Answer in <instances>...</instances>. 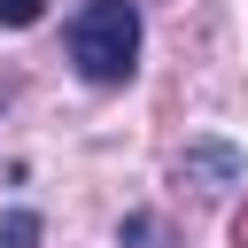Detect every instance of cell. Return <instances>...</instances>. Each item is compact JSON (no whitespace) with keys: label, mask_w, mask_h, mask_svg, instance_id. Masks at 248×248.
Masks as SVG:
<instances>
[{"label":"cell","mask_w":248,"mask_h":248,"mask_svg":"<svg viewBox=\"0 0 248 248\" xmlns=\"http://www.w3.org/2000/svg\"><path fill=\"white\" fill-rule=\"evenodd\" d=\"M70 62L85 85H132L140 70V8L132 0H85L70 16Z\"/></svg>","instance_id":"6da1fadb"},{"label":"cell","mask_w":248,"mask_h":248,"mask_svg":"<svg viewBox=\"0 0 248 248\" xmlns=\"http://www.w3.org/2000/svg\"><path fill=\"white\" fill-rule=\"evenodd\" d=\"M178 178H186L194 194H225V186L248 178V163H240V147H225V140H194V147L178 155Z\"/></svg>","instance_id":"7a4b0ae2"},{"label":"cell","mask_w":248,"mask_h":248,"mask_svg":"<svg viewBox=\"0 0 248 248\" xmlns=\"http://www.w3.org/2000/svg\"><path fill=\"white\" fill-rule=\"evenodd\" d=\"M31 240H39V217L31 209H8L0 217V248H31Z\"/></svg>","instance_id":"3957f363"},{"label":"cell","mask_w":248,"mask_h":248,"mask_svg":"<svg viewBox=\"0 0 248 248\" xmlns=\"http://www.w3.org/2000/svg\"><path fill=\"white\" fill-rule=\"evenodd\" d=\"M46 16V0H0V23L8 31H23V23H39Z\"/></svg>","instance_id":"277c9868"},{"label":"cell","mask_w":248,"mask_h":248,"mask_svg":"<svg viewBox=\"0 0 248 248\" xmlns=\"http://www.w3.org/2000/svg\"><path fill=\"white\" fill-rule=\"evenodd\" d=\"M232 248H248V209H240V217H232Z\"/></svg>","instance_id":"5b68a950"}]
</instances>
